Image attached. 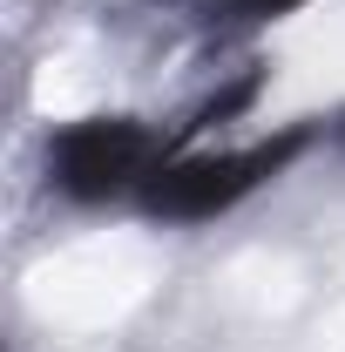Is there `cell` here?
Masks as SVG:
<instances>
[{"label": "cell", "instance_id": "cell-1", "mask_svg": "<svg viewBox=\"0 0 345 352\" xmlns=\"http://www.w3.org/2000/svg\"><path fill=\"white\" fill-rule=\"evenodd\" d=\"M311 149V129H278L264 142H244V149H203V156H170L163 170L142 183V210L163 223H210L223 210H237L244 197H258L264 183L298 163Z\"/></svg>", "mask_w": 345, "mask_h": 352}, {"label": "cell", "instance_id": "cell-2", "mask_svg": "<svg viewBox=\"0 0 345 352\" xmlns=\"http://www.w3.org/2000/svg\"><path fill=\"white\" fill-rule=\"evenodd\" d=\"M163 163H170V142H163V129H149L142 116H82V122L47 135V183L68 204L142 197V183Z\"/></svg>", "mask_w": 345, "mask_h": 352}, {"label": "cell", "instance_id": "cell-3", "mask_svg": "<svg viewBox=\"0 0 345 352\" xmlns=\"http://www.w3.org/2000/svg\"><path fill=\"white\" fill-rule=\"evenodd\" d=\"M237 14H251V21H278V14H291V7H304V0H230Z\"/></svg>", "mask_w": 345, "mask_h": 352}, {"label": "cell", "instance_id": "cell-4", "mask_svg": "<svg viewBox=\"0 0 345 352\" xmlns=\"http://www.w3.org/2000/svg\"><path fill=\"white\" fill-rule=\"evenodd\" d=\"M325 135H332V142H339V149H345V109H339V116H332V129H325Z\"/></svg>", "mask_w": 345, "mask_h": 352}]
</instances>
